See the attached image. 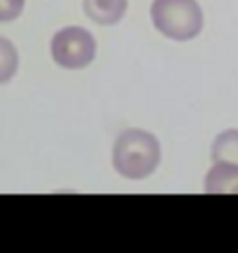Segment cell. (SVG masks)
Here are the masks:
<instances>
[{
  "mask_svg": "<svg viewBox=\"0 0 238 253\" xmlns=\"http://www.w3.org/2000/svg\"><path fill=\"white\" fill-rule=\"evenodd\" d=\"M128 0H84L86 15L97 24H116L127 11Z\"/></svg>",
  "mask_w": 238,
  "mask_h": 253,
  "instance_id": "5b68a950",
  "label": "cell"
},
{
  "mask_svg": "<svg viewBox=\"0 0 238 253\" xmlns=\"http://www.w3.org/2000/svg\"><path fill=\"white\" fill-rule=\"evenodd\" d=\"M212 160L238 166V130L229 128L216 136L212 145Z\"/></svg>",
  "mask_w": 238,
  "mask_h": 253,
  "instance_id": "8992f818",
  "label": "cell"
},
{
  "mask_svg": "<svg viewBox=\"0 0 238 253\" xmlns=\"http://www.w3.org/2000/svg\"><path fill=\"white\" fill-rule=\"evenodd\" d=\"M206 194H237L238 192V166L216 162V166L206 173Z\"/></svg>",
  "mask_w": 238,
  "mask_h": 253,
  "instance_id": "277c9868",
  "label": "cell"
},
{
  "mask_svg": "<svg viewBox=\"0 0 238 253\" xmlns=\"http://www.w3.org/2000/svg\"><path fill=\"white\" fill-rule=\"evenodd\" d=\"M24 0H0V21H11L21 15Z\"/></svg>",
  "mask_w": 238,
  "mask_h": 253,
  "instance_id": "52a82bcc",
  "label": "cell"
},
{
  "mask_svg": "<svg viewBox=\"0 0 238 253\" xmlns=\"http://www.w3.org/2000/svg\"><path fill=\"white\" fill-rule=\"evenodd\" d=\"M50 52L60 67L82 69L93 62L97 43L86 28L67 26L54 34L52 43H50Z\"/></svg>",
  "mask_w": 238,
  "mask_h": 253,
  "instance_id": "3957f363",
  "label": "cell"
},
{
  "mask_svg": "<svg viewBox=\"0 0 238 253\" xmlns=\"http://www.w3.org/2000/svg\"><path fill=\"white\" fill-rule=\"evenodd\" d=\"M151 19L160 34L175 41L194 40L203 28V11L196 0H155Z\"/></svg>",
  "mask_w": 238,
  "mask_h": 253,
  "instance_id": "7a4b0ae2",
  "label": "cell"
},
{
  "mask_svg": "<svg viewBox=\"0 0 238 253\" xmlns=\"http://www.w3.org/2000/svg\"><path fill=\"white\" fill-rule=\"evenodd\" d=\"M160 162L159 140L142 128L121 132L114 145V168L127 179H145Z\"/></svg>",
  "mask_w": 238,
  "mask_h": 253,
  "instance_id": "6da1fadb",
  "label": "cell"
}]
</instances>
